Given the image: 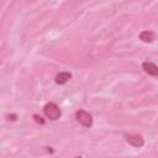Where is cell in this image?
I'll list each match as a JSON object with an SVG mask.
<instances>
[{
  "label": "cell",
  "instance_id": "5b68a950",
  "mask_svg": "<svg viewBox=\"0 0 158 158\" xmlns=\"http://www.w3.org/2000/svg\"><path fill=\"white\" fill-rule=\"evenodd\" d=\"M70 78H72V74H70L69 72H60V73H58V74L56 75L54 81H56V84H58V85H63V84H65Z\"/></svg>",
  "mask_w": 158,
  "mask_h": 158
},
{
  "label": "cell",
  "instance_id": "52a82bcc",
  "mask_svg": "<svg viewBox=\"0 0 158 158\" xmlns=\"http://www.w3.org/2000/svg\"><path fill=\"white\" fill-rule=\"evenodd\" d=\"M33 118H35V121L37 122V123H40V125H44V118L42 117V116H40V115H37V114H35L33 115Z\"/></svg>",
  "mask_w": 158,
  "mask_h": 158
},
{
  "label": "cell",
  "instance_id": "7a4b0ae2",
  "mask_svg": "<svg viewBox=\"0 0 158 158\" xmlns=\"http://www.w3.org/2000/svg\"><path fill=\"white\" fill-rule=\"evenodd\" d=\"M75 118H77V121H78L83 127H86V128H90V127L93 126V122H94L91 114H89V112L85 111V110H78V111L75 112Z\"/></svg>",
  "mask_w": 158,
  "mask_h": 158
},
{
  "label": "cell",
  "instance_id": "6da1fadb",
  "mask_svg": "<svg viewBox=\"0 0 158 158\" xmlns=\"http://www.w3.org/2000/svg\"><path fill=\"white\" fill-rule=\"evenodd\" d=\"M43 114L48 120H52V121H56L62 116V111H60L59 106L56 102H52V101L47 102L43 106Z\"/></svg>",
  "mask_w": 158,
  "mask_h": 158
},
{
  "label": "cell",
  "instance_id": "277c9868",
  "mask_svg": "<svg viewBox=\"0 0 158 158\" xmlns=\"http://www.w3.org/2000/svg\"><path fill=\"white\" fill-rule=\"evenodd\" d=\"M142 69L144 70V73H147L148 75H152V77H158V67L152 63V62H143L142 63Z\"/></svg>",
  "mask_w": 158,
  "mask_h": 158
},
{
  "label": "cell",
  "instance_id": "3957f363",
  "mask_svg": "<svg viewBox=\"0 0 158 158\" xmlns=\"http://www.w3.org/2000/svg\"><path fill=\"white\" fill-rule=\"evenodd\" d=\"M126 142L136 148H141L144 146V138L138 133H125L123 135Z\"/></svg>",
  "mask_w": 158,
  "mask_h": 158
},
{
  "label": "cell",
  "instance_id": "8992f818",
  "mask_svg": "<svg viewBox=\"0 0 158 158\" xmlns=\"http://www.w3.org/2000/svg\"><path fill=\"white\" fill-rule=\"evenodd\" d=\"M139 40H141L142 42H144V43H151V42H153V40H154V33H153L152 31L144 30V31H142V32L139 33Z\"/></svg>",
  "mask_w": 158,
  "mask_h": 158
},
{
  "label": "cell",
  "instance_id": "ba28073f",
  "mask_svg": "<svg viewBox=\"0 0 158 158\" xmlns=\"http://www.w3.org/2000/svg\"><path fill=\"white\" fill-rule=\"evenodd\" d=\"M16 117H17V115H15V114H12V115H9V116H7V120H11V121H15V120H16Z\"/></svg>",
  "mask_w": 158,
  "mask_h": 158
},
{
  "label": "cell",
  "instance_id": "9c48e42d",
  "mask_svg": "<svg viewBox=\"0 0 158 158\" xmlns=\"http://www.w3.org/2000/svg\"><path fill=\"white\" fill-rule=\"evenodd\" d=\"M74 158H81V157H74Z\"/></svg>",
  "mask_w": 158,
  "mask_h": 158
}]
</instances>
